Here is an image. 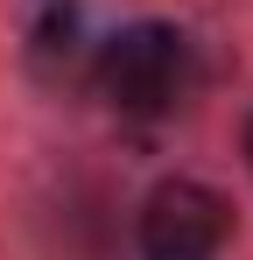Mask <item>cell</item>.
<instances>
[{
  "mask_svg": "<svg viewBox=\"0 0 253 260\" xmlns=\"http://www.w3.org/2000/svg\"><path fill=\"white\" fill-rule=\"evenodd\" d=\"M99 91L120 113H169L190 78V36L176 21H126L99 43Z\"/></svg>",
  "mask_w": 253,
  "mask_h": 260,
  "instance_id": "6da1fadb",
  "label": "cell"
},
{
  "mask_svg": "<svg viewBox=\"0 0 253 260\" xmlns=\"http://www.w3.org/2000/svg\"><path fill=\"white\" fill-rule=\"evenodd\" d=\"M225 239H232V204L197 176H169L141 197L134 218L141 260H225Z\"/></svg>",
  "mask_w": 253,
  "mask_h": 260,
  "instance_id": "7a4b0ae2",
  "label": "cell"
},
{
  "mask_svg": "<svg viewBox=\"0 0 253 260\" xmlns=\"http://www.w3.org/2000/svg\"><path fill=\"white\" fill-rule=\"evenodd\" d=\"M246 169H253V120H246Z\"/></svg>",
  "mask_w": 253,
  "mask_h": 260,
  "instance_id": "3957f363",
  "label": "cell"
}]
</instances>
